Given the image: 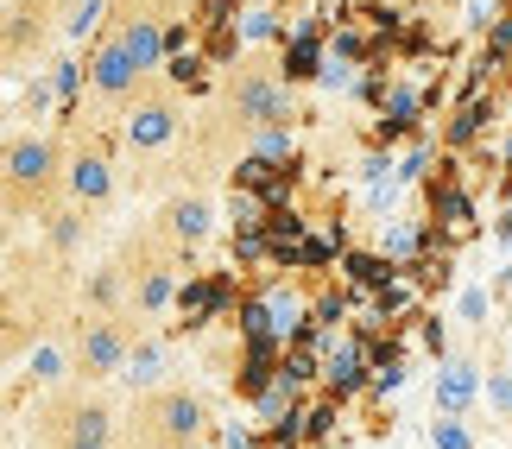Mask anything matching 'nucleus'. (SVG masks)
<instances>
[{"instance_id":"1","label":"nucleus","mask_w":512,"mask_h":449,"mask_svg":"<svg viewBox=\"0 0 512 449\" xmlns=\"http://www.w3.org/2000/svg\"><path fill=\"white\" fill-rule=\"evenodd\" d=\"M291 114H298V95H291L285 70L272 51H247L215 76L209 102L190 114L184 146H177L171 171L159 178V190L171 184H209L222 178L228 165L241 159H266V152L291 146Z\"/></svg>"},{"instance_id":"12","label":"nucleus","mask_w":512,"mask_h":449,"mask_svg":"<svg viewBox=\"0 0 512 449\" xmlns=\"http://www.w3.org/2000/svg\"><path fill=\"white\" fill-rule=\"evenodd\" d=\"M13 247H19V234H13L7 222H0V272H7V260H13Z\"/></svg>"},{"instance_id":"2","label":"nucleus","mask_w":512,"mask_h":449,"mask_svg":"<svg viewBox=\"0 0 512 449\" xmlns=\"http://www.w3.org/2000/svg\"><path fill=\"white\" fill-rule=\"evenodd\" d=\"M184 7L190 0H102L83 57V108L95 121H108L140 83L165 76V51Z\"/></svg>"},{"instance_id":"4","label":"nucleus","mask_w":512,"mask_h":449,"mask_svg":"<svg viewBox=\"0 0 512 449\" xmlns=\"http://www.w3.org/2000/svg\"><path fill=\"white\" fill-rule=\"evenodd\" d=\"M184 127H190V108H184V95L171 89V76L140 83L108 114L114 152H121V178H133L140 190H159V178L177 159V146H184Z\"/></svg>"},{"instance_id":"10","label":"nucleus","mask_w":512,"mask_h":449,"mask_svg":"<svg viewBox=\"0 0 512 449\" xmlns=\"http://www.w3.org/2000/svg\"><path fill=\"white\" fill-rule=\"evenodd\" d=\"M209 431V405L196 386H177V380H159V386H140L127 405H121V431L114 443L121 449H196Z\"/></svg>"},{"instance_id":"9","label":"nucleus","mask_w":512,"mask_h":449,"mask_svg":"<svg viewBox=\"0 0 512 449\" xmlns=\"http://www.w3.org/2000/svg\"><path fill=\"white\" fill-rule=\"evenodd\" d=\"M114 431H121V405L108 399V386L57 380L32 405V449H121Z\"/></svg>"},{"instance_id":"6","label":"nucleus","mask_w":512,"mask_h":449,"mask_svg":"<svg viewBox=\"0 0 512 449\" xmlns=\"http://www.w3.org/2000/svg\"><path fill=\"white\" fill-rule=\"evenodd\" d=\"M140 336H146V323H133L121 304H70V317L51 342H57V361H64V380L108 386L114 374H127Z\"/></svg>"},{"instance_id":"8","label":"nucleus","mask_w":512,"mask_h":449,"mask_svg":"<svg viewBox=\"0 0 512 449\" xmlns=\"http://www.w3.org/2000/svg\"><path fill=\"white\" fill-rule=\"evenodd\" d=\"M57 133H64V203L57 209H76V216L102 222L108 209L121 203V190H127L108 121H95V114L76 108V121H64Z\"/></svg>"},{"instance_id":"7","label":"nucleus","mask_w":512,"mask_h":449,"mask_svg":"<svg viewBox=\"0 0 512 449\" xmlns=\"http://www.w3.org/2000/svg\"><path fill=\"white\" fill-rule=\"evenodd\" d=\"M102 0H0V76L38 70L57 45L95 26Z\"/></svg>"},{"instance_id":"5","label":"nucleus","mask_w":512,"mask_h":449,"mask_svg":"<svg viewBox=\"0 0 512 449\" xmlns=\"http://www.w3.org/2000/svg\"><path fill=\"white\" fill-rule=\"evenodd\" d=\"M57 203H64V133L7 127L0 133V222L13 234L38 228Z\"/></svg>"},{"instance_id":"3","label":"nucleus","mask_w":512,"mask_h":449,"mask_svg":"<svg viewBox=\"0 0 512 449\" xmlns=\"http://www.w3.org/2000/svg\"><path fill=\"white\" fill-rule=\"evenodd\" d=\"M76 304V266L45 247H13L0 272V374H13L32 348H45L64 329Z\"/></svg>"},{"instance_id":"11","label":"nucleus","mask_w":512,"mask_h":449,"mask_svg":"<svg viewBox=\"0 0 512 449\" xmlns=\"http://www.w3.org/2000/svg\"><path fill=\"white\" fill-rule=\"evenodd\" d=\"M140 228L171 253L177 266H196V260H203V247L215 241V190L209 184L152 190V209L140 216Z\"/></svg>"}]
</instances>
